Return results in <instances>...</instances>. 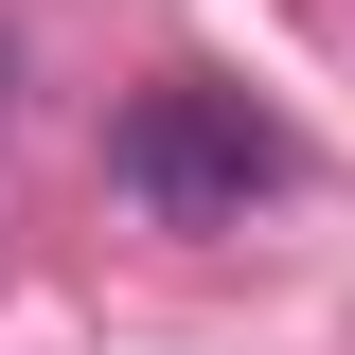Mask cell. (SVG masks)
<instances>
[{
    "label": "cell",
    "mask_w": 355,
    "mask_h": 355,
    "mask_svg": "<svg viewBox=\"0 0 355 355\" xmlns=\"http://www.w3.org/2000/svg\"><path fill=\"white\" fill-rule=\"evenodd\" d=\"M107 178H125L160 231H231L249 196H284V125H266L249 89L178 71V89H142L125 125H107Z\"/></svg>",
    "instance_id": "1"
}]
</instances>
